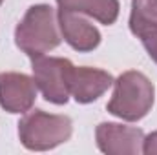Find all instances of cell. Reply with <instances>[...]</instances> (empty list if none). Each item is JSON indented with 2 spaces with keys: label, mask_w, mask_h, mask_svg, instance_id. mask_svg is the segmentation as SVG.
<instances>
[{
  "label": "cell",
  "mask_w": 157,
  "mask_h": 155,
  "mask_svg": "<svg viewBox=\"0 0 157 155\" xmlns=\"http://www.w3.org/2000/svg\"><path fill=\"white\" fill-rule=\"evenodd\" d=\"M60 42L62 35L59 29L57 11L49 4L31 6L15 28V44L29 59L46 55L59 47Z\"/></svg>",
  "instance_id": "6da1fadb"
},
{
  "label": "cell",
  "mask_w": 157,
  "mask_h": 155,
  "mask_svg": "<svg viewBox=\"0 0 157 155\" xmlns=\"http://www.w3.org/2000/svg\"><path fill=\"white\" fill-rule=\"evenodd\" d=\"M155 102L154 82L144 73L130 70L113 80V95L106 104L108 113L126 122H137L152 112Z\"/></svg>",
  "instance_id": "7a4b0ae2"
},
{
  "label": "cell",
  "mask_w": 157,
  "mask_h": 155,
  "mask_svg": "<svg viewBox=\"0 0 157 155\" xmlns=\"http://www.w3.org/2000/svg\"><path fill=\"white\" fill-rule=\"evenodd\" d=\"M73 133V122L68 115L29 110L18 122V139L29 152H48L66 141Z\"/></svg>",
  "instance_id": "3957f363"
},
{
  "label": "cell",
  "mask_w": 157,
  "mask_h": 155,
  "mask_svg": "<svg viewBox=\"0 0 157 155\" xmlns=\"http://www.w3.org/2000/svg\"><path fill=\"white\" fill-rule=\"evenodd\" d=\"M31 70L44 100L57 106H62L70 100V78L73 71L70 59L40 55L31 59Z\"/></svg>",
  "instance_id": "277c9868"
},
{
  "label": "cell",
  "mask_w": 157,
  "mask_h": 155,
  "mask_svg": "<svg viewBox=\"0 0 157 155\" xmlns=\"http://www.w3.org/2000/svg\"><path fill=\"white\" fill-rule=\"evenodd\" d=\"M97 148L108 155H137L143 153L144 133L141 128L119 122H101L95 128Z\"/></svg>",
  "instance_id": "5b68a950"
},
{
  "label": "cell",
  "mask_w": 157,
  "mask_h": 155,
  "mask_svg": "<svg viewBox=\"0 0 157 155\" xmlns=\"http://www.w3.org/2000/svg\"><path fill=\"white\" fill-rule=\"evenodd\" d=\"M35 78L26 73L2 71L0 73V108L11 115L28 113L37 100Z\"/></svg>",
  "instance_id": "8992f818"
},
{
  "label": "cell",
  "mask_w": 157,
  "mask_h": 155,
  "mask_svg": "<svg viewBox=\"0 0 157 155\" xmlns=\"http://www.w3.org/2000/svg\"><path fill=\"white\" fill-rule=\"evenodd\" d=\"M57 20H59V29H60L62 39L75 51L90 53L99 47V44L102 40L101 31L91 22H88L80 13L59 7Z\"/></svg>",
  "instance_id": "52a82bcc"
},
{
  "label": "cell",
  "mask_w": 157,
  "mask_h": 155,
  "mask_svg": "<svg viewBox=\"0 0 157 155\" xmlns=\"http://www.w3.org/2000/svg\"><path fill=\"white\" fill-rule=\"evenodd\" d=\"M113 80L115 78L104 70L73 66L70 78V95L78 104H91L113 86Z\"/></svg>",
  "instance_id": "ba28073f"
},
{
  "label": "cell",
  "mask_w": 157,
  "mask_h": 155,
  "mask_svg": "<svg viewBox=\"0 0 157 155\" xmlns=\"http://www.w3.org/2000/svg\"><path fill=\"white\" fill-rule=\"evenodd\" d=\"M128 26L157 64V0H132Z\"/></svg>",
  "instance_id": "9c48e42d"
},
{
  "label": "cell",
  "mask_w": 157,
  "mask_h": 155,
  "mask_svg": "<svg viewBox=\"0 0 157 155\" xmlns=\"http://www.w3.org/2000/svg\"><path fill=\"white\" fill-rule=\"evenodd\" d=\"M60 9H70L80 15H88L104 26L115 24L119 18V0H57Z\"/></svg>",
  "instance_id": "30bf717a"
},
{
  "label": "cell",
  "mask_w": 157,
  "mask_h": 155,
  "mask_svg": "<svg viewBox=\"0 0 157 155\" xmlns=\"http://www.w3.org/2000/svg\"><path fill=\"white\" fill-rule=\"evenodd\" d=\"M143 153L144 155H157V130L144 135L143 141Z\"/></svg>",
  "instance_id": "8fae6325"
},
{
  "label": "cell",
  "mask_w": 157,
  "mask_h": 155,
  "mask_svg": "<svg viewBox=\"0 0 157 155\" xmlns=\"http://www.w3.org/2000/svg\"><path fill=\"white\" fill-rule=\"evenodd\" d=\"M2 2H4V0H0V6H2Z\"/></svg>",
  "instance_id": "7c38bea8"
}]
</instances>
